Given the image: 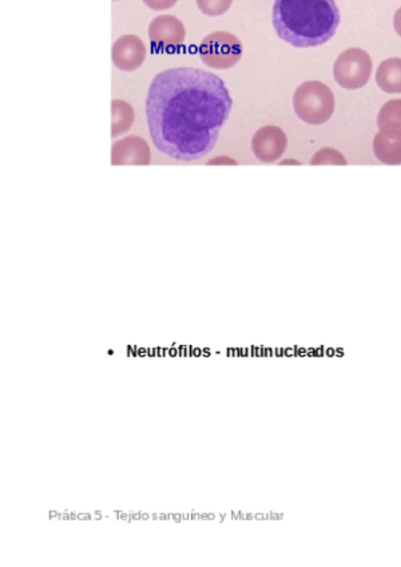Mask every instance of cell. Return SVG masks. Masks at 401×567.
<instances>
[{
    "mask_svg": "<svg viewBox=\"0 0 401 567\" xmlns=\"http://www.w3.org/2000/svg\"><path fill=\"white\" fill-rule=\"evenodd\" d=\"M186 30L177 16L159 15L149 25V39L158 53H173L184 45Z\"/></svg>",
    "mask_w": 401,
    "mask_h": 567,
    "instance_id": "8992f818",
    "label": "cell"
},
{
    "mask_svg": "<svg viewBox=\"0 0 401 567\" xmlns=\"http://www.w3.org/2000/svg\"><path fill=\"white\" fill-rule=\"evenodd\" d=\"M288 147V137L280 127H264L252 138V152L258 161L272 164L278 161Z\"/></svg>",
    "mask_w": 401,
    "mask_h": 567,
    "instance_id": "52a82bcc",
    "label": "cell"
},
{
    "mask_svg": "<svg viewBox=\"0 0 401 567\" xmlns=\"http://www.w3.org/2000/svg\"><path fill=\"white\" fill-rule=\"evenodd\" d=\"M146 56V47L136 35L121 36L113 46V65L125 73H132L141 67Z\"/></svg>",
    "mask_w": 401,
    "mask_h": 567,
    "instance_id": "9c48e42d",
    "label": "cell"
},
{
    "mask_svg": "<svg viewBox=\"0 0 401 567\" xmlns=\"http://www.w3.org/2000/svg\"><path fill=\"white\" fill-rule=\"evenodd\" d=\"M377 86L386 94H401V58L381 62L376 71Z\"/></svg>",
    "mask_w": 401,
    "mask_h": 567,
    "instance_id": "8fae6325",
    "label": "cell"
},
{
    "mask_svg": "<svg viewBox=\"0 0 401 567\" xmlns=\"http://www.w3.org/2000/svg\"><path fill=\"white\" fill-rule=\"evenodd\" d=\"M134 119H135V114L132 105L127 104L126 101L122 99H115L112 102V137L122 136V134L127 133L132 129Z\"/></svg>",
    "mask_w": 401,
    "mask_h": 567,
    "instance_id": "7c38bea8",
    "label": "cell"
},
{
    "mask_svg": "<svg viewBox=\"0 0 401 567\" xmlns=\"http://www.w3.org/2000/svg\"><path fill=\"white\" fill-rule=\"evenodd\" d=\"M374 152L383 164L401 165V138H386L377 133L374 138Z\"/></svg>",
    "mask_w": 401,
    "mask_h": 567,
    "instance_id": "4fadbf2b",
    "label": "cell"
},
{
    "mask_svg": "<svg viewBox=\"0 0 401 567\" xmlns=\"http://www.w3.org/2000/svg\"><path fill=\"white\" fill-rule=\"evenodd\" d=\"M233 0H197L198 8L204 15L220 16L232 7Z\"/></svg>",
    "mask_w": 401,
    "mask_h": 567,
    "instance_id": "5bb4252c",
    "label": "cell"
},
{
    "mask_svg": "<svg viewBox=\"0 0 401 567\" xmlns=\"http://www.w3.org/2000/svg\"><path fill=\"white\" fill-rule=\"evenodd\" d=\"M201 61L215 70H227L235 67L243 58V44L237 36L226 31H216L202 39Z\"/></svg>",
    "mask_w": 401,
    "mask_h": 567,
    "instance_id": "277c9868",
    "label": "cell"
},
{
    "mask_svg": "<svg viewBox=\"0 0 401 567\" xmlns=\"http://www.w3.org/2000/svg\"><path fill=\"white\" fill-rule=\"evenodd\" d=\"M372 70L374 64L366 50L358 47L348 48L335 62V81L346 90H358L368 85Z\"/></svg>",
    "mask_w": 401,
    "mask_h": 567,
    "instance_id": "5b68a950",
    "label": "cell"
},
{
    "mask_svg": "<svg viewBox=\"0 0 401 567\" xmlns=\"http://www.w3.org/2000/svg\"><path fill=\"white\" fill-rule=\"evenodd\" d=\"M272 21L278 38L306 48L331 41L341 16L336 0H275Z\"/></svg>",
    "mask_w": 401,
    "mask_h": 567,
    "instance_id": "7a4b0ae2",
    "label": "cell"
},
{
    "mask_svg": "<svg viewBox=\"0 0 401 567\" xmlns=\"http://www.w3.org/2000/svg\"><path fill=\"white\" fill-rule=\"evenodd\" d=\"M150 162H152V153H150L149 145L141 137H126V138L118 139L113 145L112 165L114 167H124V165L145 167Z\"/></svg>",
    "mask_w": 401,
    "mask_h": 567,
    "instance_id": "ba28073f",
    "label": "cell"
},
{
    "mask_svg": "<svg viewBox=\"0 0 401 567\" xmlns=\"http://www.w3.org/2000/svg\"><path fill=\"white\" fill-rule=\"evenodd\" d=\"M233 101L220 76L195 67L156 74L149 87L146 116L159 152L192 162L217 144Z\"/></svg>",
    "mask_w": 401,
    "mask_h": 567,
    "instance_id": "6da1fadb",
    "label": "cell"
},
{
    "mask_svg": "<svg viewBox=\"0 0 401 567\" xmlns=\"http://www.w3.org/2000/svg\"><path fill=\"white\" fill-rule=\"evenodd\" d=\"M311 165L313 167L315 165H341V167H346V159L338 150L324 147L312 157Z\"/></svg>",
    "mask_w": 401,
    "mask_h": 567,
    "instance_id": "9a60e30c",
    "label": "cell"
},
{
    "mask_svg": "<svg viewBox=\"0 0 401 567\" xmlns=\"http://www.w3.org/2000/svg\"><path fill=\"white\" fill-rule=\"evenodd\" d=\"M377 127L386 138H401V99H392L381 107Z\"/></svg>",
    "mask_w": 401,
    "mask_h": 567,
    "instance_id": "30bf717a",
    "label": "cell"
},
{
    "mask_svg": "<svg viewBox=\"0 0 401 567\" xmlns=\"http://www.w3.org/2000/svg\"><path fill=\"white\" fill-rule=\"evenodd\" d=\"M293 107L301 121L318 127L326 124L334 116L335 96L331 88L323 82H304L296 88Z\"/></svg>",
    "mask_w": 401,
    "mask_h": 567,
    "instance_id": "3957f363",
    "label": "cell"
},
{
    "mask_svg": "<svg viewBox=\"0 0 401 567\" xmlns=\"http://www.w3.org/2000/svg\"><path fill=\"white\" fill-rule=\"evenodd\" d=\"M177 2L178 0H144L145 5L155 11L169 10V8L175 7Z\"/></svg>",
    "mask_w": 401,
    "mask_h": 567,
    "instance_id": "2e32d148",
    "label": "cell"
},
{
    "mask_svg": "<svg viewBox=\"0 0 401 567\" xmlns=\"http://www.w3.org/2000/svg\"><path fill=\"white\" fill-rule=\"evenodd\" d=\"M394 27L397 35L401 36V7L396 11V14H395Z\"/></svg>",
    "mask_w": 401,
    "mask_h": 567,
    "instance_id": "e0dca14e",
    "label": "cell"
}]
</instances>
